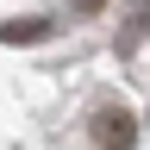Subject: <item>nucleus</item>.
Wrapping results in <instances>:
<instances>
[{"mask_svg":"<svg viewBox=\"0 0 150 150\" xmlns=\"http://www.w3.org/2000/svg\"><path fill=\"white\" fill-rule=\"evenodd\" d=\"M94 144L100 150H138V112L131 106H100L94 112Z\"/></svg>","mask_w":150,"mask_h":150,"instance_id":"obj_1","label":"nucleus"},{"mask_svg":"<svg viewBox=\"0 0 150 150\" xmlns=\"http://www.w3.org/2000/svg\"><path fill=\"white\" fill-rule=\"evenodd\" d=\"M38 38H50V19H6L0 25V44H38Z\"/></svg>","mask_w":150,"mask_h":150,"instance_id":"obj_2","label":"nucleus"},{"mask_svg":"<svg viewBox=\"0 0 150 150\" xmlns=\"http://www.w3.org/2000/svg\"><path fill=\"white\" fill-rule=\"evenodd\" d=\"M100 6H106V0H81V13H100Z\"/></svg>","mask_w":150,"mask_h":150,"instance_id":"obj_3","label":"nucleus"}]
</instances>
